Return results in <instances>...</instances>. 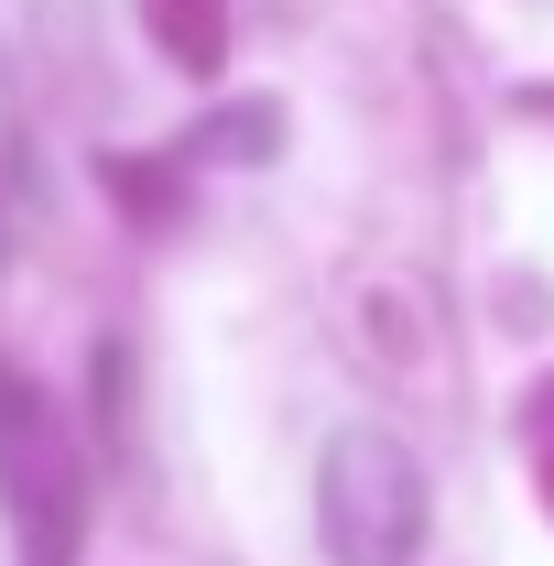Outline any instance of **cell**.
Masks as SVG:
<instances>
[{"instance_id": "cell-1", "label": "cell", "mask_w": 554, "mask_h": 566, "mask_svg": "<svg viewBox=\"0 0 554 566\" xmlns=\"http://www.w3.org/2000/svg\"><path fill=\"white\" fill-rule=\"evenodd\" d=\"M0 501H11V556L22 566H76L87 545V458H76L66 415L0 370Z\"/></svg>"}, {"instance_id": "cell-2", "label": "cell", "mask_w": 554, "mask_h": 566, "mask_svg": "<svg viewBox=\"0 0 554 566\" xmlns=\"http://www.w3.org/2000/svg\"><path fill=\"white\" fill-rule=\"evenodd\" d=\"M316 523H327V556L338 566H414L424 556V458L381 424H348L327 447V480H316Z\"/></svg>"}, {"instance_id": "cell-3", "label": "cell", "mask_w": 554, "mask_h": 566, "mask_svg": "<svg viewBox=\"0 0 554 566\" xmlns=\"http://www.w3.org/2000/svg\"><path fill=\"white\" fill-rule=\"evenodd\" d=\"M141 22H152V44H163L185 76H217V55H228V22H217V0H141Z\"/></svg>"}, {"instance_id": "cell-4", "label": "cell", "mask_w": 554, "mask_h": 566, "mask_svg": "<svg viewBox=\"0 0 554 566\" xmlns=\"http://www.w3.org/2000/svg\"><path fill=\"white\" fill-rule=\"evenodd\" d=\"M533 469H544V501H554V381L533 392Z\"/></svg>"}]
</instances>
